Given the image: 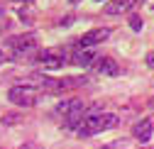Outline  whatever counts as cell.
Returning a JSON list of instances; mask_svg holds the SVG:
<instances>
[{"mask_svg":"<svg viewBox=\"0 0 154 149\" xmlns=\"http://www.w3.org/2000/svg\"><path fill=\"white\" fill-rule=\"evenodd\" d=\"M118 115L115 113H88L81 120V125L76 127V135L79 137H91V135H98V132H105V129H112L118 125Z\"/></svg>","mask_w":154,"mask_h":149,"instance_id":"1","label":"cell"},{"mask_svg":"<svg viewBox=\"0 0 154 149\" xmlns=\"http://www.w3.org/2000/svg\"><path fill=\"white\" fill-rule=\"evenodd\" d=\"M10 54H12V61H27L34 59L39 54V42H37L34 34H17L8 39Z\"/></svg>","mask_w":154,"mask_h":149,"instance_id":"2","label":"cell"},{"mask_svg":"<svg viewBox=\"0 0 154 149\" xmlns=\"http://www.w3.org/2000/svg\"><path fill=\"white\" fill-rule=\"evenodd\" d=\"M54 113L64 120V127L76 129V127L81 125L83 115H86V103H83L81 98H69V100H61L59 105H56Z\"/></svg>","mask_w":154,"mask_h":149,"instance_id":"3","label":"cell"},{"mask_svg":"<svg viewBox=\"0 0 154 149\" xmlns=\"http://www.w3.org/2000/svg\"><path fill=\"white\" fill-rule=\"evenodd\" d=\"M8 100L12 103V105H20V108H32L37 100H39V90H37L34 86H25V83H20V86H12L10 90H8Z\"/></svg>","mask_w":154,"mask_h":149,"instance_id":"4","label":"cell"},{"mask_svg":"<svg viewBox=\"0 0 154 149\" xmlns=\"http://www.w3.org/2000/svg\"><path fill=\"white\" fill-rule=\"evenodd\" d=\"M34 59H37V64H39L44 71H56V68H61L66 64V54L61 49H44V51L37 54Z\"/></svg>","mask_w":154,"mask_h":149,"instance_id":"5","label":"cell"},{"mask_svg":"<svg viewBox=\"0 0 154 149\" xmlns=\"http://www.w3.org/2000/svg\"><path fill=\"white\" fill-rule=\"evenodd\" d=\"M110 27H95V29H91V32H86L83 37H81V49H88V47H95V44H100V42H105L108 37H110Z\"/></svg>","mask_w":154,"mask_h":149,"instance_id":"6","label":"cell"},{"mask_svg":"<svg viewBox=\"0 0 154 149\" xmlns=\"http://www.w3.org/2000/svg\"><path fill=\"white\" fill-rule=\"evenodd\" d=\"M93 68H95V73H100V76H110V78L120 76V66H118V61L110 59V56H100L98 61L93 64Z\"/></svg>","mask_w":154,"mask_h":149,"instance_id":"7","label":"cell"},{"mask_svg":"<svg viewBox=\"0 0 154 149\" xmlns=\"http://www.w3.org/2000/svg\"><path fill=\"white\" fill-rule=\"evenodd\" d=\"M134 5H137V0H108L105 12L108 15H122V12H130Z\"/></svg>","mask_w":154,"mask_h":149,"instance_id":"8","label":"cell"},{"mask_svg":"<svg viewBox=\"0 0 154 149\" xmlns=\"http://www.w3.org/2000/svg\"><path fill=\"white\" fill-rule=\"evenodd\" d=\"M152 122L149 120H142V122H137V125H134L132 127V137L134 139H140V142H149L152 139Z\"/></svg>","mask_w":154,"mask_h":149,"instance_id":"9","label":"cell"},{"mask_svg":"<svg viewBox=\"0 0 154 149\" xmlns=\"http://www.w3.org/2000/svg\"><path fill=\"white\" fill-rule=\"evenodd\" d=\"M95 56H98L95 51H91V49H81V51H76L73 56H71V61H73L76 66H93V64H95Z\"/></svg>","mask_w":154,"mask_h":149,"instance_id":"10","label":"cell"},{"mask_svg":"<svg viewBox=\"0 0 154 149\" xmlns=\"http://www.w3.org/2000/svg\"><path fill=\"white\" fill-rule=\"evenodd\" d=\"M130 27H132V29H142V22H140V17H130Z\"/></svg>","mask_w":154,"mask_h":149,"instance_id":"11","label":"cell"},{"mask_svg":"<svg viewBox=\"0 0 154 149\" xmlns=\"http://www.w3.org/2000/svg\"><path fill=\"white\" fill-rule=\"evenodd\" d=\"M144 61H147V66H149V68H154V51H149V54H147V59H144Z\"/></svg>","mask_w":154,"mask_h":149,"instance_id":"12","label":"cell"},{"mask_svg":"<svg viewBox=\"0 0 154 149\" xmlns=\"http://www.w3.org/2000/svg\"><path fill=\"white\" fill-rule=\"evenodd\" d=\"M5 59H8V56H5V54H3V49H0V64H3Z\"/></svg>","mask_w":154,"mask_h":149,"instance_id":"13","label":"cell"},{"mask_svg":"<svg viewBox=\"0 0 154 149\" xmlns=\"http://www.w3.org/2000/svg\"><path fill=\"white\" fill-rule=\"evenodd\" d=\"M20 149H37V147H20Z\"/></svg>","mask_w":154,"mask_h":149,"instance_id":"14","label":"cell"},{"mask_svg":"<svg viewBox=\"0 0 154 149\" xmlns=\"http://www.w3.org/2000/svg\"><path fill=\"white\" fill-rule=\"evenodd\" d=\"M69 3H73V5H76V3H79V0H69Z\"/></svg>","mask_w":154,"mask_h":149,"instance_id":"15","label":"cell"},{"mask_svg":"<svg viewBox=\"0 0 154 149\" xmlns=\"http://www.w3.org/2000/svg\"><path fill=\"white\" fill-rule=\"evenodd\" d=\"M15 3H20V0H15Z\"/></svg>","mask_w":154,"mask_h":149,"instance_id":"16","label":"cell"},{"mask_svg":"<svg viewBox=\"0 0 154 149\" xmlns=\"http://www.w3.org/2000/svg\"><path fill=\"white\" fill-rule=\"evenodd\" d=\"M98 3H100V0H98Z\"/></svg>","mask_w":154,"mask_h":149,"instance_id":"17","label":"cell"},{"mask_svg":"<svg viewBox=\"0 0 154 149\" xmlns=\"http://www.w3.org/2000/svg\"><path fill=\"white\" fill-rule=\"evenodd\" d=\"M142 149H144V147H142Z\"/></svg>","mask_w":154,"mask_h":149,"instance_id":"18","label":"cell"}]
</instances>
